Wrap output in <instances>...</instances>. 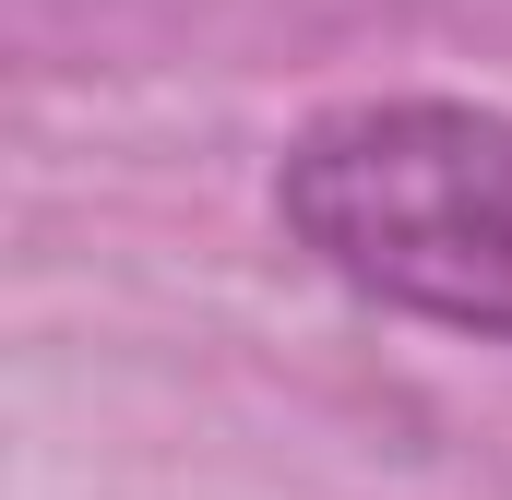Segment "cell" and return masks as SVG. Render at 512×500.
<instances>
[{
	"instance_id": "1",
	"label": "cell",
	"mask_w": 512,
	"mask_h": 500,
	"mask_svg": "<svg viewBox=\"0 0 512 500\" xmlns=\"http://www.w3.org/2000/svg\"><path fill=\"white\" fill-rule=\"evenodd\" d=\"M274 215L334 286L512 346V108L358 96L274 155Z\"/></svg>"
}]
</instances>
